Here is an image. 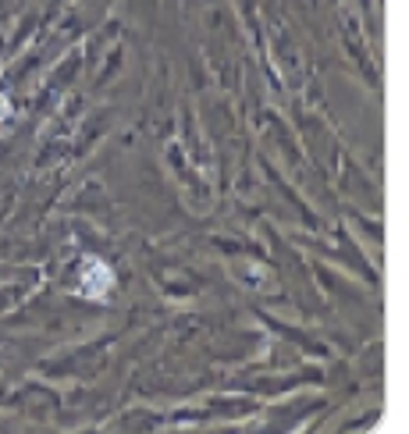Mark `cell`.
I'll list each match as a JSON object with an SVG mask.
<instances>
[{
	"mask_svg": "<svg viewBox=\"0 0 409 434\" xmlns=\"http://www.w3.org/2000/svg\"><path fill=\"white\" fill-rule=\"evenodd\" d=\"M8 114H11V104H8V96H4V93H0V121H4Z\"/></svg>",
	"mask_w": 409,
	"mask_h": 434,
	"instance_id": "2",
	"label": "cell"
},
{
	"mask_svg": "<svg viewBox=\"0 0 409 434\" xmlns=\"http://www.w3.org/2000/svg\"><path fill=\"white\" fill-rule=\"evenodd\" d=\"M111 285H114L111 267L100 264V260H86V271H82V292H86L89 299H103V296L111 292Z\"/></svg>",
	"mask_w": 409,
	"mask_h": 434,
	"instance_id": "1",
	"label": "cell"
}]
</instances>
